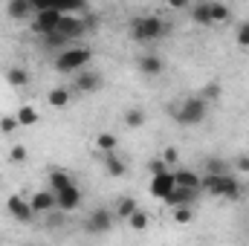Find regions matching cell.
I'll list each match as a JSON object with an SVG mask.
<instances>
[{"label": "cell", "instance_id": "9c48e42d", "mask_svg": "<svg viewBox=\"0 0 249 246\" xmlns=\"http://www.w3.org/2000/svg\"><path fill=\"white\" fill-rule=\"evenodd\" d=\"M6 209H9V214H12L15 220H20V223H29V220L35 217V211H32V206H29V200H26V197H20V194H12V197L6 200Z\"/></svg>", "mask_w": 249, "mask_h": 246}, {"label": "cell", "instance_id": "3957f363", "mask_svg": "<svg viewBox=\"0 0 249 246\" xmlns=\"http://www.w3.org/2000/svg\"><path fill=\"white\" fill-rule=\"evenodd\" d=\"M200 191L214 194V197H226V200H241V183L229 174H206L200 177Z\"/></svg>", "mask_w": 249, "mask_h": 246}, {"label": "cell", "instance_id": "44dd1931", "mask_svg": "<svg viewBox=\"0 0 249 246\" xmlns=\"http://www.w3.org/2000/svg\"><path fill=\"white\" fill-rule=\"evenodd\" d=\"M188 15H191V20H194V23H200V26H212L209 3H194V6L188 9Z\"/></svg>", "mask_w": 249, "mask_h": 246}, {"label": "cell", "instance_id": "6da1fadb", "mask_svg": "<svg viewBox=\"0 0 249 246\" xmlns=\"http://www.w3.org/2000/svg\"><path fill=\"white\" fill-rule=\"evenodd\" d=\"M168 32V23L157 15H139L130 20V38L139 41V44H151V41H160L162 35Z\"/></svg>", "mask_w": 249, "mask_h": 246}, {"label": "cell", "instance_id": "836d02e7", "mask_svg": "<svg viewBox=\"0 0 249 246\" xmlns=\"http://www.w3.org/2000/svg\"><path fill=\"white\" fill-rule=\"evenodd\" d=\"M235 41H238V47H249V20H244V23L238 26V35H235Z\"/></svg>", "mask_w": 249, "mask_h": 246}, {"label": "cell", "instance_id": "cb8c5ba5", "mask_svg": "<svg viewBox=\"0 0 249 246\" xmlns=\"http://www.w3.org/2000/svg\"><path fill=\"white\" fill-rule=\"evenodd\" d=\"M194 217H197L194 206H180V209H171V220H174L177 226H188V223H194Z\"/></svg>", "mask_w": 249, "mask_h": 246}, {"label": "cell", "instance_id": "7402d4cb", "mask_svg": "<svg viewBox=\"0 0 249 246\" xmlns=\"http://www.w3.org/2000/svg\"><path fill=\"white\" fill-rule=\"evenodd\" d=\"M127 226H130V232H145V229L151 226V214H148L145 209H136V211L130 214Z\"/></svg>", "mask_w": 249, "mask_h": 246}, {"label": "cell", "instance_id": "ba28073f", "mask_svg": "<svg viewBox=\"0 0 249 246\" xmlns=\"http://www.w3.org/2000/svg\"><path fill=\"white\" fill-rule=\"evenodd\" d=\"M99 87H102V75L96 70H81L72 78V90L75 93H96Z\"/></svg>", "mask_w": 249, "mask_h": 246}, {"label": "cell", "instance_id": "2e32d148", "mask_svg": "<svg viewBox=\"0 0 249 246\" xmlns=\"http://www.w3.org/2000/svg\"><path fill=\"white\" fill-rule=\"evenodd\" d=\"M102 165H105L107 177H124V174H127V159L119 157V154H105Z\"/></svg>", "mask_w": 249, "mask_h": 246}, {"label": "cell", "instance_id": "f546056e", "mask_svg": "<svg viewBox=\"0 0 249 246\" xmlns=\"http://www.w3.org/2000/svg\"><path fill=\"white\" fill-rule=\"evenodd\" d=\"M197 96H200L203 102H217V99H220V84H217V81H209Z\"/></svg>", "mask_w": 249, "mask_h": 246}, {"label": "cell", "instance_id": "9a60e30c", "mask_svg": "<svg viewBox=\"0 0 249 246\" xmlns=\"http://www.w3.org/2000/svg\"><path fill=\"white\" fill-rule=\"evenodd\" d=\"M162 70H165V64H162V58H160L157 53H145V55H139V72H142V75L157 78Z\"/></svg>", "mask_w": 249, "mask_h": 246}, {"label": "cell", "instance_id": "ffe728a7", "mask_svg": "<svg viewBox=\"0 0 249 246\" xmlns=\"http://www.w3.org/2000/svg\"><path fill=\"white\" fill-rule=\"evenodd\" d=\"M6 84L9 87H26L29 84V72L23 67H9L6 70Z\"/></svg>", "mask_w": 249, "mask_h": 246}, {"label": "cell", "instance_id": "8992f818", "mask_svg": "<svg viewBox=\"0 0 249 246\" xmlns=\"http://www.w3.org/2000/svg\"><path fill=\"white\" fill-rule=\"evenodd\" d=\"M113 223H116V214L110 209H96L87 220V232L90 235H107V232H113Z\"/></svg>", "mask_w": 249, "mask_h": 246}, {"label": "cell", "instance_id": "5bb4252c", "mask_svg": "<svg viewBox=\"0 0 249 246\" xmlns=\"http://www.w3.org/2000/svg\"><path fill=\"white\" fill-rule=\"evenodd\" d=\"M6 15H9V18H15V20L35 18V3H32V0H9Z\"/></svg>", "mask_w": 249, "mask_h": 246}, {"label": "cell", "instance_id": "d4e9b609", "mask_svg": "<svg viewBox=\"0 0 249 246\" xmlns=\"http://www.w3.org/2000/svg\"><path fill=\"white\" fill-rule=\"evenodd\" d=\"M15 116H18V124H20V127H32V124H38V119H41L38 110H35L32 105H23Z\"/></svg>", "mask_w": 249, "mask_h": 246}, {"label": "cell", "instance_id": "d6a6232c", "mask_svg": "<svg viewBox=\"0 0 249 246\" xmlns=\"http://www.w3.org/2000/svg\"><path fill=\"white\" fill-rule=\"evenodd\" d=\"M148 171H151V177H160V174H165V171H174V168H168V165H165V162L157 157V159H151V162H148Z\"/></svg>", "mask_w": 249, "mask_h": 246}, {"label": "cell", "instance_id": "277c9868", "mask_svg": "<svg viewBox=\"0 0 249 246\" xmlns=\"http://www.w3.org/2000/svg\"><path fill=\"white\" fill-rule=\"evenodd\" d=\"M93 61V50L87 47H64L55 55V70L58 72H81Z\"/></svg>", "mask_w": 249, "mask_h": 246}, {"label": "cell", "instance_id": "f1b7e54d", "mask_svg": "<svg viewBox=\"0 0 249 246\" xmlns=\"http://www.w3.org/2000/svg\"><path fill=\"white\" fill-rule=\"evenodd\" d=\"M26 159H29L26 145H12V148H9V162H12V165H23Z\"/></svg>", "mask_w": 249, "mask_h": 246}, {"label": "cell", "instance_id": "4316f807", "mask_svg": "<svg viewBox=\"0 0 249 246\" xmlns=\"http://www.w3.org/2000/svg\"><path fill=\"white\" fill-rule=\"evenodd\" d=\"M145 110L142 107H130V110H124V127H142L145 124Z\"/></svg>", "mask_w": 249, "mask_h": 246}, {"label": "cell", "instance_id": "4dcf8cb0", "mask_svg": "<svg viewBox=\"0 0 249 246\" xmlns=\"http://www.w3.org/2000/svg\"><path fill=\"white\" fill-rule=\"evenodd\" d=\"M18 127H20V124H18V116H0V133H3V136H12Z\"/></svg>", "mask_w": 249, "mask_h": 246}, {"label": "cell", "instance_id": "30bf717a", "mask_svg": "<svg viewBox=\"0 0 249 246\" xmlns=\"http://www.w3.org/2000/svg\"><path fill=\"white\" fill-rule=\"evenodd\" d=\"M174 188H177L174 171H165V174H160V177H151V194H154L157 200H165Z\"/></svg>", "mask_w": 249, "mask_h": 246}, {"label": "cell", "instance_id": "83f0119b", "mask_svg": "<svg viewBox=\"0 0 249 246\" xmlns=\"http://www.w3.org/2000/svg\"><path fill=\"white\" fill-rule=\"evenodd\" d=\"M139 209V203L133 200V197H122L119 200V206H116V217H122V220H130V214Z\"/></svg>", "mask_w": 249, "mask_h": 246}, {"label": "cell", "instance_id": "4fadbf2b", "mask_svg": "<svg viewBox=\"0 0 249 246\" xmlns=\"http://www.w3.org/2000/svg\"><path fill=\"white\" fill-rule=\"evenodd\" d=\"M81 206V188L78 185H72V188H67L61 194H55V209H61V211H75Z\"/></svg>", "mask_w": 249, "mask_h": 246}, {"label": "cell", "instance_id": "7a4b0ae2", "mask_svg": "<svg viewBox=\"0 0 249 246\" xmlns=\"http://www.w3.org/2000/svg\"><path fill=\"white\" fill-rule=\"evenodd\" d=\"M171 116H174V122L177 124H200L206 122V116H209V102H203L197 93L194 96H186L180 105H174L171 107Z\"/></svg>", "mask_w": 249, "mask_h": 246}, {"label": "cell", "instance_id": "ac0fdd59", "mask_svg": "<svg viewBox=\"0 0 249 246\" xmlns=\"http://www.w3.org/2000/svg\"><path fill=\"white\" fill-rule=\"evenodd\" d=\"M116 145H119V136L110 133V130H102L96 136V151L99 154H116Z\"/></svg>", "mask_w": 249, "mask_h": 246}, {"label": "cell", "instance_id": "e575fe53", "mask_svg": "<svg viewBox=\"0 0 249 246\" xmlns=\"http://www.w3.org/2000/svg\"><path fill=\"white\" fill-rule=\"evenodd\" d=\"M44 44H47V47H64V44H67V38H64L61 32L55 29L53 35H47V38H44Z\"/></svg>", "mask_w": 249, "mask_h": 246}, {"label": "cell", "instance_id": "52a82bcc", "mask_svg": "<svg viewBox=\"0 0 249 246\" xmlns=\"http://www.w3.org/2000/svg\"><path fill=\"white\" fill-rule=\"evenodd\" d=\"M58 32L67 38V44H70V41H78V38L87 32V20H81V18L72 15V12H64L61 23H58Z\"/></svg>", "mask_w": 249, "mask_h": 246}, {"label": "cell", "instance_id": "484cf974", "mask_svg": "<svg viewBox=\"0 0 249 246\" xmlns=\"http://www.w3.org/2000/svg\"><path fill=\"white\" fill-rule=\"evenodd\" d=\"M209 15H212V23H226L232 18V9L226 3H209Z\"/></svg>", "mask_w": 249, "mask_h": 246}, {"label": "cell", "instance_id": "5b68a950", "mask_svg": "<svg viewBox=\"0 0 249 246\" xmlns=\"http://www.w3.org/2000/svg\"><path fill=\"white\" fill-rule=\"evenodd\" d=\"M64 18V9L58 6H53V3H35V18H32V32H38V35H53L55 29H58V23H61Z\"/></svg>", "mask_w": 249, "mask_h": 246}, {"label": "cell", "instance_id": "d6986e66", "mask_svg": "<svg viewBox=\"0 0 249 246\" xmlns=\"http://www.w3.org/2000/svg\"><path fill=\"white\" fill-rule=\"evenodd\" d=\"M174 180L180 188H194V191H200V174H194V171H188V168H177L174 171Z\"/></svg>", "mask_w": 249, "mask_h": 246}, {"label": "cell", "instance_id": "d590c367", "mask_svg": "<svg viewBox=\"0 0 249 246\" xmlns=\"http://www.w3.org/2000/svg\"><path fill=\"white\" fill-rule=\"evenodd\" d=\"M206 168H209V174H226V165H223L220 159H209Z\"/></svg>", "mask_w": 249, "mask_h": 246}, {"label": "cell", "instance_id": "7c38bea8", "mask_svg": "<svg viewBox=\"0 0 249 246\" xmlns=\"http://www.w3.org/2000/svg\"><path fill=\"white\" fill-rule=\"evenodd\" d=\"M29 206H32V211H35V214L53 211V209H55V194H53L50 188H41V191H35V194L29 197Z\"/></svg>", "mask_w": 249, "mask_h": 246}, {"label": "cell", "instance_id": "8fae6325", "mask_svg": "<svg viewBox=\"0 0 249 246\" xmlns=\"http://www.w3.org/2000/svg\"><path fill=\"white\" fill-rule=\"evenodd\" d=\"M197 194H200V191H194V188H180V185H177V188H174V191H171V194H168V197L162 200V203H165L168 209H180V206H194Z\"/></svg>", "mask_w": 249, "mask_h": 246}, {"label": "cell", "instance_id": "8d00e7d4", "mask_svg": "<svg viewBox=\"0 0 249 246\" xmlns=\"http://www.w3.org/2000/svg\"><path fill=\"white\" fill-rule=\"evenodd\" d=\"M235 165H238V171H244V174H249V154H241V157L235 159Z\"/></svg>", "mask_w": 249, "mask_h": 246}, {"label": "cell", "instance_id": "1f68e13d", "mask_svg": "<svg viewBox=\"0 0 249 246\" xmlns=\"http://www.w3.org/2000/svg\"><path fill=\"white\" fill-rule=\"evenodd\" d=\"M160 159H162V162H165V165H168V168H171V165H174V162H180V151H177V148H174V145H168V148H165V151H162V157H160Z\"/></svg>", "mask_w": 249, "mask_h": 246}, {"label": "cell", "instance_id": "603a6c76", "mask_svg": "<svg viewBox=\"0 0 249 246\" xmlns=\"http://www.w3.org/2000/svg\"><path fill=\"white\" fill-rule=\"evenodd\" d=\"M47 102H50V107H67L70 105V90L67 87H53L50 93H47Z\"/></svg>", "mask_w": 249, "mask_h": 246}, {"label": "cell", "instance_id": "e0dca14e", "mask_svg": "<svg viewBox=\"0 0 249 246\" xmlns=\"http://www.w3.org/2000/svg\"><path fill=\"white\" fill-rule=\"evenodd\" d=\"M72 185H75V180H72L64 168H53V171H50V191H53V194H61V191L72 188Z\"/></svg>", "mask_w": 249, "mask_h": 246}]
</instances>
